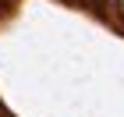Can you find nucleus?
<instances>
[{
    "instance_id": "nucleus-1",
    "label": "nucleus",
    "mask_w": 124,
    "mask_h": 117,
    "mask_svg": "<svg viewBox=\"0 0 124 117\" xmlns=\"http://www.w3.org/2000/svg\"><path fill=\"white\" fill-rule=\"evenodd\" d=\"M11 4H14V0H0V11H4V7H11Z\"/></svg>"
},
{
    "instance_id": "nucleus-2",
    "label": "nucleus",
    "mask_w": 124,
    "mask_h": 117,
    "mask_svg": "<svg viewBox=\"0 0 124 117\" xmlns=\"http://www.w3.org/2000/svg\"><path fill=\"white\" fill-rule=\"evenodd\" d=\"M117 11H121V18H124V0H117Z\"/></svg>"
}]
</instances>
